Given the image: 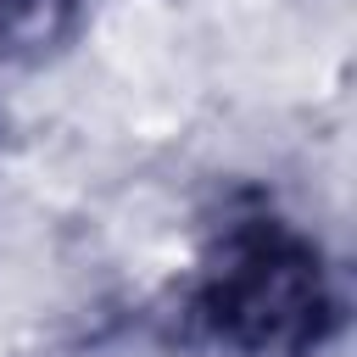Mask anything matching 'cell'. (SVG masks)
Instances as JSON below:
<instances>
[{"label":"cell","mask_w":357,"mask_h":357,"mask_svg":"<svg viewBox=\"0 0 357 357\" xmlns=\"http://www.w3.org/2000/svg\"><path fill=\"white\" fill-rule=\"evenodd\" d=\"M73 357H173V351L139 324H112V329H95Z\"/></svg>","instance_id":"3957f363"},{"label":"cell","mask_w":357,"mask_h":357,"mask_svg":"<svg viewBox=\"0 0 357 357\" xmlns=\"http://www.w3.org/2000/svg\"><path fill=\"white\" fill-rule=\"evenodd\" d=\"M84 0H0V61L39 67L78 33Z\"/></svg>","instance_id":"7a4b0ae2"},{"label":"cell","mask_w":357,"mask_h":357,"mask_svg":"<svg viewBox=\"0 0 357 357\" xmlns=\"http://www.w3.org/2000/svg\"><path fill=\"white\" fill-rule=\"evenodd\" d=\"M190 312L234 357H318L340 329V290L312 234L279 212H240L206 240Z\"/></svg>","instance_id":"6da1fadb"}]
</instances>
